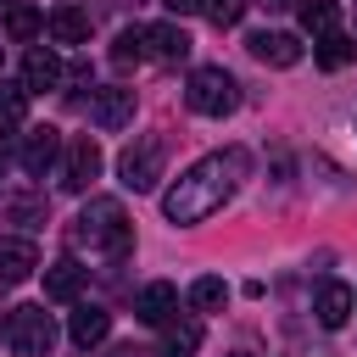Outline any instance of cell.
Listing matches in <instances>:
<instances>
[{
    "label": "cell",
    "instance_id": "cell-1",
    "mask_svg": "<svg viewBox=\"0 0 357 357\" xmlns=\"http://www.w3.org/2000/svg\"><path fill=\"white\" fill-rule=\"evenodd\" d=\"M245 167H251V156H245L240 145H234V151H212V156L190 162V167L162 190V218H167L173 229H195V223H206V218H212V212H223V201L240 190Z\"/></svg>",
    "mask_w": 357,
    "mask_h": 357
},
{
    "label": "cell",
    "instance_id": "cell-2",
    "mask_svg": "<svg viewBox=\"0 0 357 357\" xmlns=\"http://www.w3.org/2000/svg\"><path fill=\"white\" fill-rule=\"evenodd\" d=\"M73 245H89V251H106L112 262H123V257L134 251V223L123 218V201L89 195L84 212L73 218Z\"/></svg>",
    "mask_w": 357,
    "mask_h": 357
},
{
    "label": "cell",
    "instance_id": "cell-3",
    "mask_svg": "<svg viewBox=\"0 0 357 357\" xmlns=\"http://www.w3.org/2000/svg\"><path fill=\"white\" fill-rule=\"evenodd\" d=\"M0 335H6V346H11L17 357H50V351H56V318H50L39 301L11 307Z\"/></svg>",
    "mask_w": 357,
    "mask_h": 357
},
{
    "label": "cell",
    "instance_id": "cell-4",
    "mask_svg": "<svg viewBox=\"0 0 357 357\" xmlns=\"http://www.w3.org/2000/svg\"><path fill=\"white\" fill-rule=\"evenodd\" d=\"M184 100H190V112H201V117H229V112L240 106V84H234V73H229V67L206 61V67H195V73H190Z\"/></svg>",
    "mask_w": 357,
    "mask_h": 357
},
{
    "label": "cell",
    "instance_id": "cell-5",
    "mask_svg": "<svg viewBox=\"0 0 357 357\" xmlns=\"http://www.w3.org/2000/svg\"><path fill=\"white\" fill-rule=\"evenodd\" d=\"M117 178H123V190H134V195L156 190V178H162V139L145 134V139L123 145V156H117Z\"/></svg>",
    "mask_w": 357,
    "mask_h": 357
},
{
    "label": "cell",
    "instance_id": "cell-6",
    "mask_svg": "<svg viewBox=\"0 0 357 357\" xmlns=\"http://www.w3.org/2000/svg\"><path fill=\"white\" fill-rule=\"evenodd\" d=\"M61 151H67V139H61V128H50V123H28L22 134H17V162H22V173H50L56 162H61Z\"/></svg>",
    "mask_w": 357,
    "mask_h": 357
},
{
    "label": "cell",
    "instance_id": "cell-7",
    "mask_svg": "<svg viewBox=\"0 0 357 357\" xmlns=\"http://www.w3.org/2000/svg\"><path fill=\"white\" fill-rule=\"evenodd\" d=\"M95 178H100V145H95V134L67 139V151H61V190L84 195Z\"/></svg>",
    "mask_w": 357,
    "mask_h": 357
},
{
    "label": "cell",
    "instance_id": "cell-8",
    "mask_svg": "<svg viewBox=\"0 0 357 357\" xmlns=\"http://www.w3.org/2000/svg\"><path fill=\"white\" fill-rule=\"evenodd\" d=\"M134 89H123V84H112V89H89V123L100 128V134H117V128H128L134 123Z\"/></svg>",
    "mask_w": 357,
    "mask_h": 357
},
{
    "label": "cell",
    "instance_id": "cell-9",
    "mask_svg": "<svg viewBox=\"0 0 357 357\" xmlns=\"http://www.w3.org/2000/svg\"><path fill=\"white\" fill-rule=\"evenodd\" d=\"M45 218H50V201H45L39 190H28V184H17V190H0V223L39 229Z\"/></svg>",
    "mask_w": 357,
    "mask_h": 357
},
{
    "label": "cell",
    "instance_id": "cell-10",
    "mask_svg": "<svg viewBox=\"0 0 357 357\" xmlns=\"http://www.w3.org/2000/svg\"><path fill=\"white\" fill-rule=\"evenodd\" d=\"M173 312H178V284H167V279H151V284L134 296V318L151 324V329H162Z\"/></svg>",
    "mask_w": 357,
    "mask_h": 357
},
{
    "label": "cell",
    "instance_id": "cell-11",
    "mask_svg": "<svg viewBox=\"0 0 357 357\" xmlns=\"http://www.w3.org/2000/svg\"><path fill=\"white\" fill-rule=\"evenodd\" d=\"M245 50H251L257 61H268V67H296V61L307 56V45H301L296 33H268V28H262V33H251V39H245Z\"/></svg>",
    "mask_w": 357,
    "mask_h": 357
},
{
    "label": "cell",
    "instance_id": "cell-12",
    "mask_svg": "<svg viewBox=\"0 0 357 357\" xmlns=\"http://www.w3.org/2000/svg\"><path fill=\"white\" fill-rule=\"evenodd\" d=\"M61 78H67V67H61V56H56V50L33 45V50L22 56V84H28V95H45V89H56Z\"/></svg>",
    "mask_w": 357,
    "mask_h": 357
},
{
    "label": "cell",
    "instance_id": "cell-13",
    "mask_svg": "<svg viewBox=\"0 0 357 357\" xmlns=\"http://www.w3.org/2000/svg\"><path fill=\"white\" fill-rule=\"evenodd\" d=\"M351 307H357V290H351V284H340V279H324V284H318L312 312H318L324 329H340V324L351 318Z\"/></svg>",
    "mask_w": 357,
    "mask_h": 357
},
{
    "label": "cell",
    "instance_id": "cell-14",
    "mask_svg": "<svg viewBox=\"0 0 357 357\" xmlns=\"http://www.w3.org/2000/svg\"><path fill=\"white\" fill-rule=\"evenodd\" d=\"M33 268H39V251H33V240H28V234L0 240V279H6V284H22Z\"/></svg>",
    "mask_w": 357,
    "mask_h": 357
},
{
    "label": "cell",
    "instance_id": "cell-15",
    "mask_svg": "<svg viewBox=\"0 0 357 357\" xmlns=\"http://www.w3.org/2000/svg\"><path fill=\"white\" fill-rule=\"evenodd\" d=\"M67 335H73V346H84V351H89V346H100V340L112 335V312H106V307H89V301H84V307H78V312L67 318Z\"/></svg>",
    "mask_w": 357,
    "mask_h": 357
},
{
    "label": "cell",
    "instance_id": "cell-16",
    "mask_svg": "<svg viewBox=\"0 0 357 357\" xmlns=\"http://www.w3.org/2000/svg\"><path fill=\"white\" fill-rule=\"evenodd\" d=\"M195 351H201V318H190V312L178 318L173 312L162 324V357H195Z\"/></svg>",
    "mask_w": 357,
    "mask_h": 357
},
{
    "label": "cell",
    "instance_id": "cell-17",
    "mask_svg": "<svg viewBox=\"0 0 357 357\" xmlns=\"http://www.w3.org/2000/svg\"><path fill=\"white\" fill-rule=\"evenodd\" d=\"M145 50H151L156 61H184V56H190V33H184L178 22H151V28H145Z\"/></svg>",
    "mask_w": 357,
    "mask_h": 357
},
{
    "label": "cell",
    "instance_id": "cell-18",
    "mask_svg": "<svg viewBox=\"0 0 357 357\" xmlns=\"http://www.w3.org/2000/svg\"><path fill=\"white\" fill-rule=\"evenodd\" d=\"M84 273H89V268H78L73 257L50 262V268H45V296H50V301H78V290H84Z\"/></svg>",
    "mask_w": 357,
    "mask_h": 357
},
{
    "label": "cell",
    "instance_id": "cell-19",
    "mask_svg": "<svg viewBox=\"0 0 357 357\" xmlns=\"http://www.w3.org/2000/svg\"><path fill=\"white\" fill-rule=\"evenodd\" d=\"M45 28H50L56 45H84V39H89V11H78V6H56V11L45 17Z\"/></svg>",
    "mask_w": 357,
    "mask_h": 357
},
{
    "label": "cell",
    "instance_id": "cell-20",
    "mask_svg": "<svg viewBox=\"0 0 357 357\" xmlns=\"http://www.w3.org/2000/svg\"><path fill=\"white\" fill-rule=\"evenodd\" d=\"M351 56H357V39H346L340 28H335V33H318V45H312V61H318L324 73H340Z\"/></svg>",
    "mask_w": 357,
    "mask_h": 357
},
{
    "label": "cell",
    "instance_id": "cell-21",
    "mask_svg": "<svg viewBox=\"0 0 357 357\" xmlns=\"http://www.w3.org/2000/svg\"><path fill=\"white\" fill-rule=\"evenodd\" d=\"M6 33H11L17 45L39 39V33H45V11H39V6H22V0H17V6H6Z\"/></svg>",
    "mask_w": 357,
    "mask_h": 357
},
{
    "label": "cell",
    "instance_id": "cell-22",
    "mask_svg": "<svg viewBox=\"0 0 357 357\" xmlns=\"http://www.w3.org/2000/svg\"><path fill=\"white\" fill-rule=\"evenodd\" d=\"M190 307H195V312H223V307H229V284H223L218 273H201V279L190 284Z\"/></svg>",
    "mask_w": 357,
    "mask_h": 357
},
{
    "label": "cell",
    "instance_id": "cell-23",
    "mask_svg": "<svg viewBox=\"0 0 357 357\" xmlns=\"http://www.w3.org/2000/svg\"><path fill=\"white\" fill-rule=\"evenodd\" d=\"M28 84H0V134L11 128H28Z\"/></svg>",
    "mask_w": 357,
    "mask_h": 357
},
{
    "label": "cell",
    "instance_id": "cell-24",
    "mask_svg": "<svg viewBox=\"0 0 357 357\" xmlns=\"http://www.w3.org/2000/svg\"><path fill=\"white\" fill-rule=\"evenodd\" d=\"M296 11H301V28H307L312 39H318V33H335V22H340V6H335V0H301Z\"/></svg>",
    "mask_w": 357,
    "mask_h": 357
},
{
    "label": "cell",
    "instance_id": "cell-25",
    "mask_svg": "<svg viewBox=\"0 0 357 357\" xmlns=\"http://www.w3.org/2000/svg\"><path fill=\"white\" fill-rule=\"evenodd\" d=\"M145 56H151V50H145V28H123L117 45H112V61H117V67H139Z\"/></svg>",
    "mask_w": 357,
    "mask_h": 357
},
{
    "label": "cell",
    "instance_id": "cell-26",
    "mask_svg": "<svg viewBox=\"0 0 357 357\" xmlns=\"http://www.w3.org/2000/svg\"><path fill=\"white\" fill-rule=\"evenodd\" d=\"M245 6H251V0H206V17H212L218 28H234V22L245 17Z\"/></svg>",
    "mask_w": 357,
    "mask_h": 357
},
{
    "label": "cell",
    "instance_id": "cell-27",
    "mask_svg": "<svg viewBox=\"0 0 357 357\" xmlns=\"http://www.w3.org/2000/svg\"><path fill=\"white\" fill-rule=\"evenodd\" d=\"M173 17H195V11H206V0H162Z\"/></svg>",
    "mask_w": 357,
    "mask_h": 357
},
{
    "label": "cell",
    "instance_id": "cell-28",
    "mask_svg": "<svg viewBox=\"0 0 357 357\" xmlns=\"http://www.w3.org/2000/svg\"><path fill=\"white\" fill-rule=\"evenodd\" d=\"M106 357H156V351H139V346H112Z\"/></svg>",
    "mask_w": 357,
    "mask_h": 357
},
{
    "label": "cell",
    "instance_id": "cell-29",
    "mask_svg": "<svg viewBox=\"0 0 357 357\" xmlns=\"http://www.w3.org/2000/svg\"><path fill=\"white\" fill-rule=\"evenodd\" d=\"M262 6H268V11H284V6H290V0H262Z\"/></svg>",
    "mask_w": 357,
    "mask_h": 357
},
{
    "label": "cell",
    "instance_id": "cell-30",
    "mask_svg": "<svg viewBox=\"0 0 357 357\" xmlns=\"http://www.w3.org/2000/svg\"><path fill=\"white\" fill-rule=\"evenodd\" d=\"M229 357H251V351H245V346H240V351H229Z\"/></svg>",
    "mask_w": 357,
    "mask_h": 357
}]
</instances>
